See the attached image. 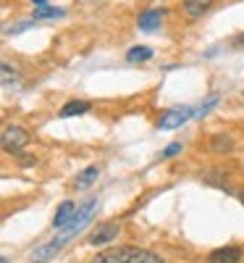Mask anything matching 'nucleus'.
<instances>
[{
  "label": "nucleus",
  "instance_id": "obj_1",
  "mask_svg": "<svg viewBox=\"0 0 244 263\" xmlns=\"http://www.w3.org/2000/svg\"><path fill=\"white\" fill-rule=\"evenodd\" d=\"M92 263H166V258H160L152 250H145V248L121 245V248H110V250L97 253L92 258Z\"/></svg>",
  "mask_w": 244,
  "mask_h": 263
},
{
  "label": "nucleus",
  "instance_id": "obj_2",
  "mask_svg": "<svg viewBox=\"0 0 244 263\" xmlns=\"http://www.w3.org/2000/svg\"><path fill=\"white\" fill-rule=\"evenodd\" d=\"M192 116H194V108H189V105H173V108H168V111H163V116H160V121H158V129H163V132L179 129V126L187 124Z\"/></svg>",
  "mask_w": 244,
  "mask_h": 263
},
{
  "label": "nucleus",
  "instance_id": "obj_3",
  "mask_svg": "<svg viewBox=\"0 0 244 263\" xmlns=\"http://www.w3.org/2000/svg\"><path fill=\"white\" fill-rule=\"evenodd\" d=\"M29 132L24 129V126H16V124H11V126H6V132H3V150L6 153H18V150H24L27 145H29Z\"/></svg>",
  "mask_w": 244,
  "mask_h": 263
},
{
  "label": "nucleus",
  "instance_id": "obj_4",
  "mask_svg": "<svg viewBox=\"0 0 244 263\" xmlns=\"http://www.w3.org/2000/svg\"><path fill=\"white\" fill-rule=\"evenodd\" d=\"M121 227L113 224V221H108V224H97L90 234V245H108V242H113V239L118 237Z\"/></svg>",
  "mask_w": 244,
  "mask_h": 263
},
{
  "label": "nucleus",
  "instance_id": "obj_5",
  "mask_svg": "<svg viewBox=\"0 0 244 263\" xmlns=\"http://www.w3.org/2000/svg\"><path fill=\"white\" fill-rule=\"evenodd\" d=\"M244 258V250L236 245H226V248H218L208 255V263H239Z\"/></svg>",
  "mask_w": 244,
  "mask_h": 263
},
{
  "label": "nucleus",
  "instance_id": "obj_6",
  "mask_svg": "<svg viewBox=\"0 0 244 263\" xmlns=\"http://www.w3.org/2000/svg\"><path fill=\"white\" fill-rule=\"evenodd\" d=\"M163 16H166V11H163V8H147V11H142V13H139L137 27H139L142 32H155V29L160 27Z\"/></svg>",
  "mask_w": 244,
  "mask_h": 263
},
{
  "label": "nucleus",
  "instance_id": "obj_7",
  "mask_svg": "<svg viewBox=\"0 0 244 263\" xmlns=\"http://www.w3.org/2000/svg\"><path fill=\"white\" fill-rule=\"evenodd\" d=\"M74 213H76V205H74L71 200H63V203L58 205L55 216H53V229H66V227L71 224Z\"/></svg>",
  "mask_w": 244,
  "mask_h": 263
},
{
  "label": "nucleus",
  "instance_id": "obj_8",
  "mask_svg": "<svg viewBox=\"0 0 244 263\" xmlns=\"http://www.w3.org/2000/svg\"><path fill=\"white\" fill-rule=\"evenodd\" d=\"M181 8H184V13L189 18H202L213 8V0H184Z\"/></svg>",
  "mask_w": 244,
  "mask_h": 263
},
{
  "label": "nucleus",
  "instance_id": "obj_9",
  "mask_svg": "<svg viewBox=\"0 0 244 263\" xmlns=\"http://www.w3.org/2000/svg\"><path fill=\"white\" fill-rule=\"evenodd\" d=\"M87 111H92V105L87 100H71L60 108V119H71V116H84Z\"/></svg>",
  "mask_w": 244,
  "mask_h": 263
},
{
  "label": "nucleus",
  "instance_id": "obj_10",
  "mask_svg": "<svg viewBox=\"0 0 244 263\" xmlns=\"http://www.w3.org/2000/svg\"><path fill=\"white\" fill-rule=\"evenodd\" d=\"M100 177V168L97 166H87L79 177H76V190H87V187H92Z\"/></svg>",
  "mask_w": 244,
  "mask_h": 263
},
{
  "label": "nucleus",
  "instance_id": "obj_11",
  "mask_svg": "<svg viewBox=\"0 0 244 263\" xmlns=\"http://www.w3.org/2000/svg\"><path fill=\"white\" fill-rule=\"evenodd\" d=\"M231 147H234V140L229 135H223V132L213 135V140H210V150L213 153H231Z\"/></svg>",
  "mask_w": 244,
  "mask_h": 263
},
{
  "label": "nucleus",
  "instance_id": "obj_12",
  "mask_svg": "<svg viewBox=\"0 0 244 263\" xmlns=\"http://www.w3.org/2000/svg\"><path fill=\"white\" fill-rule=\"evenodd\" d=\"M60 16H66V11H63V8H55V6H37L34 13H32L34 21H42V18H60Z\"/></svg>",
  "mask_w": 244,
  "mask_h": 263
},
{
  "label": "nucleus",
  "instance_id": "obj_13",
  "mask_svg": "<svg viewBox=\"0 0 244 263\" xmlns=\"http://www.w3.org/2000/svg\"><path fill=\"white\" fill-rule=\"evenodd\" d=\"M150 58H152V48H147V45H134L126 53L129 63H142V61H150Z\"/></svg>",
  "mask_w": 244,
  "mask_h": 263
},
{
  "label": "nucleus",
  "instance_id": "obj_14",
  "mask_svg": "<svg viewBox=\"0 0 244 263\" xmlns=\"http://www.w3.org/2000/svg\"><path fill=\"white\" fill-rule=\"evenodd\" d=\"M181 153V142H171V145H166L163 150H160V161H166V158H173V156H179Z\"/></svg>",
  "mask_w": 244,
  "mask_h": 263
},
{
  "label": "nucleus",
  "instance_id": "obj_15",
  "mask_svg": "<svg viewBox=\"0 0 244 263\" xmlns=\"http://www.w3.org/2000/svg\"><path fill=\"white\" fill-rule=\"evenodd\" d=\"M29 27H34V18H29V21H18L16 27H11V29H8V34H18V32H27Z\"/></svg>",
  "mask_w": 244,
  "mask_h": 263
},
{
  "label": "nucleus",
  "instance_id": "obj_16",
  "mask_svg": "<svg viewBox=\"0 0 244 263\" xmlns=\"http://www.w3.org/2000/svg\"><path fill=\"white\" fill-rule=\"evenodd\" d=\"M213 105H218V98H210V100H208L205 105H199V108H197V111H194V116H205V114L210 111V108H213Z\"/></svg>",
  "mask_w": 244,
  "mask_h": 263
},
{
  "label": "nucleus",
  "instance_id": "obj_17",
  "mask_svg": "<svg viewBox=\"0 0 244 263\" xmlns=\"http://www.w3.org/2000/svg\"><path fill=\"white\" fill-rule=\"evenodd\" d=\"M32 3H34V6H45V3H48V0H32Z\"/></svg>",
  "mask_w": 244,
  "mask_h": 263
},
{
  "label": "nucleus",
  "instance_id": "obj_18",
  "mask_svg": "<svg viewBox=\"0 0 244 263\" xmlns=\"http://www.w3.org/2000/svg\"><path fill=\"white\" fill-rule=\"evenodd\" d=\"M239 203H241V205H244V190H241V192H239Z\"/></svg>",
  "mask_w": 244,
  "mask_h": 263
},
{
  "label": "nucleus",
  "instance_id": "obj_19",
  "mask_svg": "<svg viewBox=\"0 0 244 263\" xmlns=\"http://www.w3.org/2000/svg\"><path fill=\"white\" fill-rule=\"evenodd\" d=\"M236 42H239V45H244V34H241V37H239V40H236Z\"/></svg>",
  "mask_w": 244,
  "mask_h": 263
},
{
  "label": "nucleus",
  "instance_id": "obj_20",
  "mask_svg": "<svg viewBox=\"0 0 244 263\" xmlns=\"http://www.w3.org/2000/svg\"><path fill=\"white\" fill-rule=\"evenodd\" d=\"M0 263H8V258H6V255H3V260H0Z\"/></svg>",
  "mask_w": 244,
  "mask_h": 263
}]
</instances>
